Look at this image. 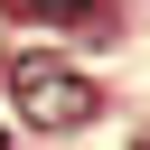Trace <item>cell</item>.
Wrapping results in <instances>:
<instances>
[{"instance_id":"1","label":"cell","mask_w":150,"mask_h":150,"mask_svg":"<svg viewBox=\"0 0 150 150\" xmlns=\"http://www.w3.org/2000/svg\"><path fill=\"white\" fill-rule=\"evenodd\" d=\"M9 94H19V112H28L38 131H75V122H94V84H84L66 56H19V66H9Z\"/></svg>"},{"instance_id":"3","label":"cell","mask_w":150,"mask_h":150,"mask_svg":"<svg viewBox=\"0 0 150 150\" xmlns=\"http://www.w3.org/2000/svg\"><path fill=\"white\" fill-rule=\"evenodd\" d=\"M0 150H9V141H0Z\"/></svg>"},{"instance_id":"2","label":"cell","mask_w":150,"mask_h":150,"mask_svg":"<svg viewBox=\"0 0 150 150\" xmlns=\"http://www.w3.org/2000/svg\"><path fill=\"white\" fill-rule=\"evenodd\" d=\"M28 9H84V0H28Z\"/></svg>"}]
</instances>
